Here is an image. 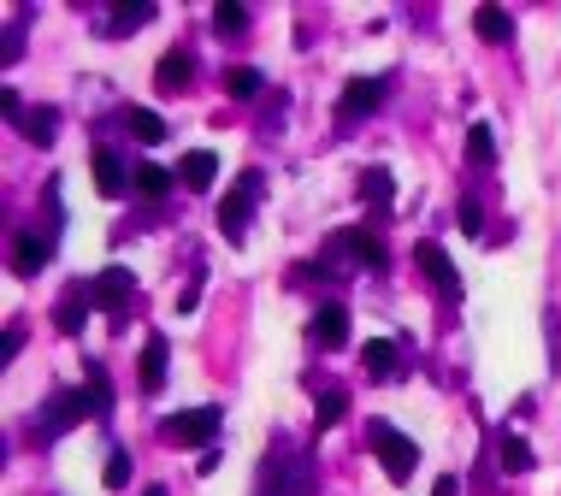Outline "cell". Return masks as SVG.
I'll list each match as a JSON object with an SVG mask.
<instances>
[{
	"mask_svg": "<svg viewBox=\"0 0 561 496\" xmlns=\"http://www.w3.org/2000/svg\"><path fill=\"white\" fill-rule=\"evenodd\" d=\"M313 485H319L313 455L290 449V443H278L266 455V467H260V496H313Z\"/></svg>",
	"mask_w": 561,
	"mask_h": 496,
	"instance_id": "6da1fadb",
	"label": "cell"
},
{
	"mask_svg": "<svg viewBox=\"0 0 561 496\" xmlns=\"http://www.w3.org/2000/svg\"><path fill=\"white\" fill-rule=\"evenodd\" d=\"M89 414H107L95 390H60V396H48V408L36 414L30 437H36V443H54V437H65L71 426H83Z\"/></svg>",
	"mask_w": 561,
	"mask_h": 496,
	"instance_id": "7a4b0ae2",
	"label": "cell"
},
{
	"mask_svg": "<svg viewBox=\"0 0 561 496\" xmlns=\"http://www.w3.org/2000/svg\"><path fill=\"white\" fill-rule=\"evenodd\" d=\"M367 443L378 449V461H384V473L402 485V479H414V461H420V449H414V437H402L390 420H373L367 426Z\"/></svg>",
	"mask_w": 561,
	"mask_h": 496,
	"instance_id": "3957f363",
	"label": "cell"
},
{
	"mask_svg": "<svg viewBox=\"0 0 561 496\" xmlns=\"http://www.w3.org/2000/svg\"><path fill=\"white\" fill-rule=\"evenodd\" d=\"M254 201H260V172H243V178H237V189L219 201V231H225V243H243Z\"/></svg>",
	"mask_w": 561,
	"mask_h": 496,
	"instance_id": "277c9868",
	"label": "cell"
},
{
	"mask_svg": "<svg viewBox=\"0 0 561 496\" xmlns=\"http://www.w3.org/2000/svg\"><path fill=\"white\" fill-rule=\"evenodd\" d=\"M213 432H219V408H184V414H172V420L160 426V437L178 443V449H207Z\"/></svg>",
	"mask_w": 561,
	"mask_h": 496,
	"instance_id": "5b68a950",
	"label": "cell"
},
{
	"mask_svg": "<svg viewBox=\"0 0 561 496\" xmlns=\"http://www.w3.org/2000/svg\"><path fill=\"white\" fill-rule=\"evenodd\" d=\"M414 260H420V272L432 278V290L443 296V302H461V272H455V260L443 254L437 243H420L414 248Z\"/></svg>",
	"mask_w": 561,
	"mask_h": 496,
	"instance_id": "8992f818",
	"label": "cell"
},
{
	"mask_svg": "<svg viewBox=\"0 0 561 496\" xmlns=\"http://www.w3.org/2000/svg\"><path fill=\"white\" fill-rule=\"evenodd\" d=\"M384 89H390L384 77H349V83H343V101H337V119H343V124L367 119L378 101H384Z\"/></svg>",
	"mask_w": 561,
	"mask_h": 496,
	"instance_id": "52a82bcc",
	"label": "cell"
},
{
	"mask_svg": "<svg viewBox=\"0 0 561 496\" xmlns=\"http://www.w3.org/2000/svg\"><path fill=\"white\" fill-rule=\"evenodd\" d=\"M325 260H355V266H384V243L373 231H337L325 243Z\"/></svg>",
	"mask_w": 561,
	"mask_h": 496,
	"instance_id": "ba28073f",
	"label": "cell"
},
{
	"mask_svg": "<svg viewBox=\"0 0 561 496\" xmlns=\"http://www.w3.org/2000/svg\"><path fill=\"white\" fill-rule=\"evenodd\" d=\"M48 260H54V237H48V231H18V237H12V272H18V278H36Z\"/></svg>",
	"mask_w": 561,
	"mask_h": 496,
	"instance_id": "9c48e42d",
	"label": "cell"
},
{
	"mask_svg": "<svg viewBox=\"0 0 561 496\" xmlns=\"http://www.w3.org/2000/svg\"><path fill=\"white\" fill-rule=\"evenodd\" d=\"M89 308H95V284H71L60 302H54V325H60L65 337H77L83 319H89Z\"/></svg>",
	"mask_w": 561,
	"mask_h": 496,
	"instance_id": "30bf717a",
	"label": "cell"
},
{
	"mask_svg": "<svg viewBox=\"0 0 561 496\" xmlns=\"http://www.w3.org/2000/svg\"><path fill=\"white\" fill-rule=\"evenodd\" d=\"M313 343H319V349H343V343H349V308H343V302H325V308L313 313Z\"/></svg>",
	"mask_w": 561,
	"mask_h": 496,
	"instance_id": "8fae6325",
	"label": "cell"
},
{
	"mask_svg": "<svg viewBox=\"0 0 561 496\" xmlns=\"http://www.w3.org/2000/svg\"><path fill=\"white\" fill-rule=\"evenodd\" d=\"M130 296H136V278H130V266H107V272L95 278V308L119 313Z\"/></svg>",
	"mask_w": 561,
	"mask_h": 496,
	"instance_id": "7c38bea8",
	"label": "cell"
},
{
	"mask_svg": "<svg viewBox=\"0 0 561 496\" xmlns=\"http://www.w3.org/2000/svg\"><path fill=\"white\" fill-rule=\"evenodd\" d=\"M130 184H136V172H125V160H119L113 148H95V189H101L107 201H119Z\"/></svg>",
	"mask_w": 561,
	"mask_h": 496,
	"instance_id": "4fadbf2b",
	"label": "cell"
},
{
	"mask_svg": "<svg viewBox=\"0 0 561 496\" xmlns=\"http://www.w3.org/2000/svg\"><path fill=\"white\" fill-rule=\"evenodd\" d=\"M213 178H219V160L207 148H189L184 160H178V184L184 189H213Z\"/></svg>",
	"mask_w": 561,
	"mask_h": 496,
	"instance_id": "5bb4252c",
	"label": "cell"
},
{
	"mask_svg": "<svg viewBox=\"0 0 561 496\" xmlns=\"http://www.w3.org/2000/svg\"><path fill=\"white\" fill-rule=\"evenodd\" d=\"M189 77H195V54H189V48H172L166 60L154 65V83H160L166 95H172V89H184Z\"/></svg>",
	"mask_w": 561,
	"mask_h": 496,
	"instance_id": "9a60e30c",
	"label": "cell"
},
{
	"mask_svg": "<svg viewBox=\"0 0 561 496\" xmlns=\"http://www.w3.org/2000/svg\"><path fill=\"white\" fill-rule=\"evenodd\" d=\"M497 461L508 467V473H532V467H538L532 443H526L520 432H497Z\"/></svg>",
	"mask_w": 561,
	"mask_h": 496,
	"instance_id": "2e32d148",
	"label": "cell"
},
{
	"mask_svg": "<svg viewBox=\"0 0 561 496\" xmlns=\"http://www.w3.org/2000/svg\"><path fill=\"white\" fill-rule=\"evenodd\" d=\"M166 355H172V349H166V337L154 331V337L142 343V390H160V384H166Z\"/></svg>",
	"mask_w": 561,
	"mask_h": 496,
	"instance_id": "e0dca14e",
	"label": "cell"
},
{
	"mask_svg": "<svg viewBox=\"0 0 561 496\" xmlns=\"http://www.w3.org/2000/svg\"><path fill=\"white\" fill-rule=\"evenodd\" d=\"M24 136H30L36 148H54V136H60V113H54V107H30V113H24Z\"/></svg>",
	"mask_w": 561,
	"mask_h": 496,
	"instance_id": "ac0fdd59",
	"label": "cell"
},
{
	"mask_svg": "<svg viewBox=\"0 0 561 496\" xmlns=\"http://www.w3.org/2000/svg\"><path fill=\"white\" fill-rule=\"evenodd\" d=\"M473 30H479L485 42H508V36H514V18H508L502 6H479V12H473Z\"/></svg>",
	"mask_w": 561,
	"mask_h": 496,
	"instance_id": "d6986e66",
	"label": "cell"
},
{
	"mask_svg": "<svg viewBox=\"0 0 561 496\" xmlns=\"http://www.w3.org/2000/svg\"><path fill=\"white\" fill-rule=\"evenodd\" d=\"M361 361H367V372H373V378H396V372H402L396 343H384V337H373V343H367V355H361Z\"/></svg>",
	"mask_w": 561,
	"mask_h": 496,
	"instance_id": "ffe728a7",
	"label": "cell"
},
{
	"mask_svg": "<svg viewBox=\"0 0 561 496\" xmlns=\"http://www.w3.org/2000/svg\"><path fill=\"white\" fill-rule=\"evenodd\" d=\"M154 18V6L148 0H136V6H113V18H107V36H130V30H142Z\"/></svg>",
	"mask_w": 561,
	"mask_h": 496,
	"instance_id": "44dd1931",
	"label": "cell"
},
{
	"mask_svg": "<svg viewBox=\"0 0 561 496\" xmlns=\"http://www.w3.org/2000/svg\"><path fill=\"white\" fill-rule=\"evenodd\" d=\"M467 160H473V166H497V136H491V124H473V130H467Z\"/></svg>",
	"mask_w": 561,
	"mask_h": 496,
	"instance_id": "7402d4cb",
	"label": "cell"
},
{
	"mask_svg": "<svg viewBox=\"0 0 561 496\" xmlns=\"http://www.w3.org/2000/svg\"><path fill=\"white\" fill-rule=\"evenodd\" d=\"M166 189H172V172H166V166H154V160H142V166H136V195L160 201Z\"/></svg>",
	"mask_w": 561,
	"mask_h": 496,
	"instance_id": "603a6c76",
	"label": "cell"
},
{
	"mask_svg": "<svg viewBox=\"0 0 561 496\" xmlns=\"http://www.w3.org/2000/svg\"><path fill=\"white\" fill-rule=\"evenodd\" d=\"M125 124H130V136H142V142H166V119L148 113V107H130Z\"/></svg>",
	"mask_w": 561,
	"mask_h": 496,
	"instance_id": "cb8c5ba5",
	"label": "cell"
},
{
	"mask_svg": "<svg viewBox=\"0 0 561 496\" xmlns=\"http://www.w3.org/2000/svg\"><path fill=\"white\" fill-rule=\"evenodd\" d=\"M390 195H396V189H390V172H384V166L361 172V201H373L378 213H384V207H390Z\"/></svg>",
	"mask_w": 561,
	"mask_h": 496,
	"instance_id": "d4e9b609",
	"label": "cell"
},
{
	"mask_svg": "<svg viewBox=\"0 0 561 496\" xmlns=\"http://www.w3.org/2000/svg\"><path fill=\"white\" fill-rule=\"evenodd\" d=\"M243 24H249V12H243L237 0H219V6H213V30H219V36H237Z\"/></svg>",
	"mask_w": 561,
	"mask_h": 496,
	"instance_id": "484cf974",
	"label": "cell"
},
{
	"mask_svg": "<svg viewBox=\"0 0 561 496\" xmlns=\"http://www.w3.org/2000/svg\"><path fill=\"white\" fill-rule=\"evenodd\" d=\"M343 414H349V390H325L319 396V432H331Z\"/></svg>",
	"mask_w": 561,
	"mask_h": 496,
	"instance_id": "4316f807",
	"label": "cell"
},
{
	"mask_svg": "<svg viewBox=\"0 0 561 496\" xmlns=\"http://www.w3.org/2000/svg\"><path fill=\"white\" fill-rule=\"evenodd\" d=\"M225 89H231L237 101H249V95H260V71H254V65H237V71H225Z\"/></svg>",
	"mask_w": 561,
	"mask_h": 496,
	"instance_id": "83f0119b",
	"label": "cell"
},
{
	"mask_svg": "<svg viewBox=\"0 0 561 496\" xmlns=\"http://www.w3.org/2000/svg\"><path fill=\"white\" fill-rule=\"evenodd\" d=\"M455 225H461V237H479V231H485V213H479V201H473V195H461V201H455Z\"/></svg>",
	"mask_w": 561,
	"mask_h": 496,
	"instance_id": "f1b7e54d",
	"label": "cell"
},
{
	"mask_svg": "<svg viewBox=\"0 0 561 496\" xmlns=\"http://www.w3.org/2000/svg\"><path fill=\"white\" fill-rule=\"evenodd\" d=\"M101 479H107V491H125V485H130V455H125V449L107 455V473H101Z\"/></svg>",
	"mask_w": 561,
	"mask_h": 496,
	"instance_id": "f546056e",
	"label": "cell"
},
{
	"mask_svg": "<svg viewBox=\"0 0 561 496\" xmlns=\"http://www.w3.org/2000/svg\"><path fill=\"white\" fill-rule=\"evenodd\" d=\"M432 496H461V485H455V473H443V479L432 485Z\"/></svg>",
	"mask_w": 561,
	"mask_h": 496,
	"instance_id": "4dcf8cb0",
	"label": "cell"
},
{
	"mask_svg": "<svg viewBox=\"0 0 561 496\" xmlns=\"http://www.w3.org/2000/svg\"><path fill=\"white\" fill-rule=\"evenodd\" d=\"M142 496H166V485H148V491H142Z\"/></svg>",
	"mask_w": 561,
	"mask_h": 496,
	"instance_id": "1f68e13d",
	"label": "cell"
}]
</instances>
